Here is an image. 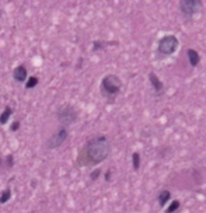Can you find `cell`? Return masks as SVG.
<instances>
[{
    "label": "cell",
    "instance_id": "30bf717a",
    "mask_svg": "<svg viewBox=\"0 0 206 213\" xmlns=\"http://www.w3.org/2000/svg\"><path fill=\"white\" fill-rule=\"evenodd\" d=\"M171 199V192L168 189H163L160 191L159 196H157V202H159L160 208H166V205L168 203V200Z\"/></svg>",
    "mask_w": 206,
    "mask_h": 213
},
{
    "label": "cell",
    "instance_id": "52a82bcc",
    "mask_svg": "<svg viewBox=\"0 0 206 213\" xmlns=\"http://www.w3.org/2000/svg\"><path fill=\"white\" fill-rule=\"evenodd\" d=\"M149 82H150L151 87H153L154 94L161 95V93L164 91V83L159 79V76H157L154 72H150V73H149Z\"/></svg>",
    "mask_w": 206,
    "mask_h": 213
},
{
    "label": "cell",
    "instance_id": "2e32d148",
    "mask_svg": "<svg viewBox=\"0 0 206 213\" xmlns=\"http://www.w3.org/2000/svg\"><path fill=\"white\" fill-rule=\"evenodd\" d=\"M38 77L37 76H31V77H28L27 79V82H25V88L27 90H31V88H35L37 87V84H38Z\"/></svg>",
    "mask_w": 206,
    "mask_h": 213
},
{
    "label": "cell",
    "instance_id": "5bb4252c",
    "mask_svg": "<svg viewBox=\"0 0 206 213\" xmlns=\"http://www.w3.org/2000/svg\"><path fill=\"white\" fill-rule=\"evenodd\" d=\"M180 206H181V202L178 199H174L171 203H170V206L168 208H166V210H164V213H175L180 209Z\"/></svg>",
    "mask_w": 206,
    "mask_h": 213
},
{
    "label": "cell",
    "instance_id": "8992f818",
    "mask_svg": "<svg viewBox=\"0 0 206 213\" xmlns=\"http://www.w3.org/2000/svg\"><path fill=\"white\" fill-rule=\"evenodd\" d=\"M180 11L185 19H192L196 13L202 8V2L201 0H181L180 3Z\"/></svg>",
    "mask_w": 206,
    "mask_h": 213
},
{
    "label": "cell",
    "instance_id": "3957f363",
    "mask_svg": "<svg viewBox=\"0 0 206 213\" xmlns=\"http://www.w3.org/2000/svg\"><path fill=\"white\" fill-rule=\"evenodd\" d=\"M180 48V41L175 35L167 34L164 37H161L157 41V52L161 56H171L177 52V49Z\"/></svg>",
    "mask_w": 206,
    "mask_h": 213
},
{
    "label": "cell",
    "instance_id": "8fae6325",
    "mask_svg": "<svg viewBox=\"0 0 206 213\" xmlns=\"http://www.w3.org/2000/svg\"><path fill=\"white\" fill-rule=\"evenodd\" d=\"M13 112H14V109H13V108H11L10 105H6L4 111H3V112L0 114V125H4V124H7L8 118H10V116L13 115Z\"/></svg>",
    "mask_w": 206,
    "mask_h": 213
},
{
    "label": "cell",
    "instance_id": "7a4b0ae2",
    "mask_svg": "<svg viewBox=\"0 0 206 213\" xmlns=\"http://www.w3.org/2000/svg\"><path fill=\"white\" fill-rule=\"evenodd\" d=\"M121 88H122V80L116 74H112V73L105 74L103 77V80H101V84H100L101 94L109 103H112L118 97V94L121 93Z\"/></svg>",
    "mask_w": 206,
    "mask_h": 213
},
{
    "label": "cell",
    "instance_id": "277c9868",
    "mask_svg": "<svg viewBox=\"0 0 206 213\" xmlns=\"http://www.w3.org/2000/svg\"><path fill=\"white\" fill-rule=\"evenodd\" d=\"M56 116H58L59 124H61L63 128H66V126L73 125L74 122H77L79 112H77V109L73 105H63V107L59 108Z\"/></svg>",
    "mask_w": 206,
    "mask_h": 213
},
{
    "label": "cell",
    "instance_id": "5b68a950",
    "mask_svg": "<svg viewBox=\"0 0 206 213\" xmlns=\"http://www.w3.org/2000/svg\"><path fill=\"white\" fill-rule=\"evenodd\" d=\"M67 137H69V130H67V128L61 126V128L58 129V130L55 132V133L52 135V136L49 137V139L46 140L45 147H46L48 150H55V149L61 147V146L67 140Z\"/></svg>",
    "mask_w": 206,
    "mask_h": 213
},
{
    "label": "cell",
    "instance_id": "e0dca14e",
    "mask_svg": "<svg viewBox=\"0 0 206 213\" xmlns=\"http://www.w3.org/2000/svg\"><path fill=\"white\" fill-rule=\"evenodd\" d=\"M100 174H101V170H100V168L94 170V171L91 173V175H90V179H91V181H95V179L100 177Z\"/></svg>",
    "mask_w": 206,
    "mask_h": 213
},
{
    "label": "cell",
    "instance_id": "d6986e66",
    "mask_svg": "<svg viewBox=\"0 0 206 213\" xmlns=\"http://www.w3.org/2000/svg\"><path fill=\"white\" fill-rule=\"evenodd\" d=\"M105 181H111V170H108V171H107V173H105Z\"/></svg>",
    "mask_w": 206,
    "mask_h": 213
},
{
    "label": "cell",
    "instance_id": "ac0fdd59",
    "mask_svg": "<svg viewBox=\"0 0 206 213\" xmlns=\"http://www.w3.org/2000/svg\"><path fill=\"white\" fill-rule=\"evenodd\" d=\"M20 125H21L20 124V121H14L13 124H11V126H10V130L11 132H17L20 129Z\"/></svg>",
    "mask_w": 206,
    "mask_h": 213
},
{
    "label": "cell",
    "instance_id": "9c48e42d",
    "mask_svg": "<svg viewBox=\"0 0 206 213\" xmlns=\"http://www.w3.org/2000/svg\"><path fill=\"white\" fill-rule=\"evenodd\" d=\"M187 56H188V62H189L191 67H196L199 65V62H201V55L198 53V51L192 49V48L187 49Z\"/></svg>",
    "mask_w": 206,
    "mask_h": 213
},
{
    "label": "cell",
    "instance_id": "9a60e30c",
    "mask_svg": "<svg viewBox=\"0 0 206 213\" xmlns=\"http://www.w3.org/2000/svg\"><path fill=\"white\" fill-rule=\"evenodd\" d=\"M10 199H11V189H10V188H6V189L0 194V205L7 203Z\"/></svg>",
    "mask_w": 206,
    "mask_h": 213
},
{
    "label": "cell",
    "instance_id": "ba28073f",
    "mask_svg": "<svg viewBox=\"0 0 206 213\" xmlns=\"http://www.w3.org/2000/svg\"><path fill=\"white\" fill-rule=\"evenodd\" d=\"M13 79L18 83H24L28 79V72H27V67L24 65H18L16 69L13 70Z\"/></svg>",
    "mask_w": 206,
    "mask_h": 213
},
{
    "label": "cell",
    "instance_id": "7c38bea8",
    "mask_svg": "<svg viewBox=\"0 0 206 213\" xmlns=\"http://www.w3.org/2000/svg\"><path fill=\"white\" fill-rule=\"evenodd\" d=\"M140 163H142V156L139 152H133L132 153V166L135 171H139L140 168Z\"/></svg>",
    "mask_w": 206,
    "mask_h": 213
},
{
    "label": "cell",
    "instance_id": "4fadbf2b",
    "mask_svg": "<svg viewBox=\"0 0 206 213\" xmlns=\"http://www.w3.org/2000/svg\"><path fill=\"white\" fill-rule=\"evenodd\" d=\"M108 45H116V42H105V41H94V42H92V51H94V52H97V51L104 49V48L108 46Z\"/></svg>",
    "mask_w": 206,
    "mask_h": 213
},
{
    "label": "cell",
    "instance_id": "6da1fadb",
    "mask_svg": "<svg viewBox=\"0 0 206 213\" xmlns=\"http://www.w3.org/2000/svg\"><path fill=\"white\" fill-rule=\"evenodd\" d=\"M111 153V143L109 139L104 135L94 136L88 139L84 143L77 156V166L80 167H88V166H97L108 158Z\"/></svg>",
    "mask_w": 206,
    "mask_h": 213
}]
</instances>
